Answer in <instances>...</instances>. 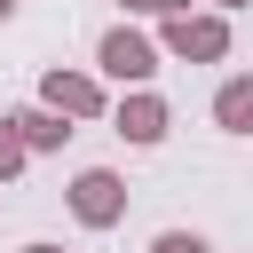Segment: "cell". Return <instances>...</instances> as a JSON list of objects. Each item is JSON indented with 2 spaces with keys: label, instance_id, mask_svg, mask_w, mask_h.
<instances>
[{
  "label": "cell",
  "instance_id": "5",
  "mask_svg": "<svg viewBox=\"0 0 253 253\" xmlns=\"http://www.w3.org/2000/svg\"><path fill=\"white\" fill-rule=\"evenodd\" d=\"M111 126L126 134V142H158L166 134V95H150V87H134L119 111H111Z\"/></svg>",
  "mask_w": 253,
  "mask_h": 253
},
{
  "label": "cell",
  "instance_id": "8",
  "mask_svg": "<svg viewBox=\"0 0 253 253\" xmlns=\"http://www.w3.org/2000/svg\"><path fill=\"white\" fill-rule=\"evenodd\" d=\"M24 158H32V150H24V134L0 119V182H16V174H24Z\"/></svg>",
  "mask_w": 253,
  "mask_h": 253
},
{
  "label": "cell",
  "instance_id": "7",
  "mask_svg": "<svg viewBox=\"0 0 253 253\" xmlns=\"http://www.w3.org/2000/svg\"><path fill=\"white\" fill-rule=\"evenodd\" d=\"M8 126L24 134V150H63V142H71V126H63V119H55L47 103H32V111H16Z\"/></svg>",
  "mask_w": 253,
  "mask_h": 253
},
{
  "label": "cell",
  "instance_id": "13",
  "mask_svg": "<svg viewBox=\"0 0 253 253\" xmlns=\"http://www.w3.org/2000/svg\"><path fill=\"white\" fill-rule=\"evenodd\" d=\"M213 8H245V0H213Z\"/></svg>",
  "mask_w": 253,
  "mask_h": 253
},
{
  "label": "cell",
  "instance_id": "6",
  "mask_svg": "<svg viewBox=\"0 0 253 253\" xmlns=\"http://www.w3.org/2000/svg\"><path fill=\"white\" fill-rule=\"evenodd\" d=\"M213 126H221V134H253V71L221 79V95H213Z\"/></svg>",
  "mask_w": 253,
  "mask_h": 253
},
{
  "label": "cell",
  "instance_id": "10",
  "mask_svg": "<svg viewBox=\"0 0 253 253\" xmlns=\"http://www.w3.org/2000/svg\"><path fill=\"white\" fill-rule=\"evenodd\" d=\"M119 8H134V16H190V0H119Z\"/></svg>",
  "mask_w": 253,
  "mask_h": 253
},
{
  "label": "cell",
  "instance_id": "12",
  "mask_svg": "<svg viewBox=\"0 0 253 253\" xmlns=\"http://www.w3.org/2000/svg\"><path fill=\"white\" fill-rule=\"evenodd\" d=\"M8 16H16V0H0V24H8Z\"/></svg>",
  "mask_w": 253,
  "mask_h": 253
},
{
  "label": "cell",
  "instance_id": "1",
  "mask_svg": "<svg viewBox=\"0 0 253 253\" xmlns=\"http://www.w3.org/2000/svg\"><path fill=\"white\" fill-rule=\"evenodd\" d=\"M174 63H221L229 55V24L221 16H166V40H158Z\"/></svg>",
  "mask_w": 253,
  "mask_h": 253
},
{
  "label": "cell",
  "instance_id": "3",
  "mask_svg": "<svg viewBox=\"0 0 253 253\" xmlns=\"http://www.w3.org/2000/svg\"><path fill=\"white\" fill-rule=\"evenodd\" d=\"M71 213H79L87 229H111V221H126V182H119L111 166H87V174L71 182Z\"/></svg>",
  "mask_w": 253,
  "mask_h": 253
},
{
  "label": "cell",
  "instance_id": "2",
  "mask_svg": "<svg viewBox=\"0 0 253 253\" xmlns=\"http://www.w3.org/2000/svg\"><path fill=\"white\" fill-rule=\"evenodd\" d=\"M95 63H103L111 79H126V87H142V79L158 71V47H150V40L134 32V24H111V32L95 40Z\"/></svg>",
  "mask_w": 253,
  "mask_h": 253
},
{
  "label": "cell",
  "instance_id": "9",
  "mask_svg": "<svg viewBox=\"0 0 253 253\" xmlns=\"http://www.w3.org/2000/svg\"><path fill=\"white\" fill-rule=\"evenodd\" d=\"M150 253H213V245H206L198 229H158V237H150Z\"/></svg>",
  "mask_w": 253,
  "mask_h": 253
},
{
  "label": "cell",
  "instance_id": "11",
  "mask_svg": "<svg viewBox=\"0 0 253 253\" xmlns=\"http://www.w3.org/2000/svg\"><path fill=\"white\" fill-rule=\"evenodd\" d=\"M24 253H63V245H24Z\"/></svg>",
  "mask_w": 253,
  "mask_h": 253
},
{
  "label": "cell",
  "instance_id": "4",
  "mask_svg": "<svg viewBox=\"0 0 253 253\" xmlns=\"http://www.w3.org/2000/svg\"><path fill=\"white\" fill-rule=\"evenodd\" d=\"M40 103L55 119H103V79L95 71H47L40 79Z\"/></svg>",
  "mask_w": 253,
  "mask_h": 253
}]
</instances>
